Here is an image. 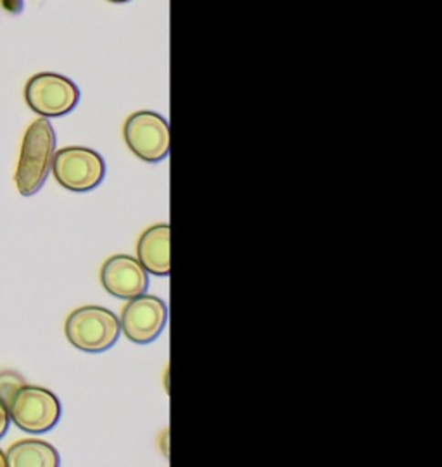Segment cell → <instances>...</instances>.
<instances>
[{
	"label": "cell",
	"instance_id": "cell-1",
	"mask_svg": "<svg viewBox=\"0 0 442 467\" xmlns=\"http://www.w3.org/2000/svg\"><path fill=\"white\" fill-rule=\"evenodd\" d=\"M56 131L47 118L28 126L17 162L16 187L23 197H32L46 185L56 154Z\"/></svg>",
	"mask_w": 442,
	"mask_h": 467
},
{
	"label": "cell",
	"instance_id": "cell-2",
	"mask_svg": "<svg viewBox=\"0 0 442 467\" xmlns=\"http://www.w3.org/2000/svg\"><path fill=\"white\" fill-rule=\"evenodd\" d=\"M64 333L75 348L87 354H100L120 340L121 327L118 316L110 309L83 306L68 316Z\"/></svg>",
	"mask_w": 442,
	"mask_h": 467
},
{
	"label": "cell",
	"instance_id": "cell-3",
	"mask_svg": "<svg viewBox=\"0 0 442 467\" xmlns=\"http://www.w3.org/2000/svg\"><path fill=\"white\" fill-rule=\"evenodd\" d=\"M7 409L17 428L33 435L54 430L63 414V407L56 393L35 385H21Z\"/></svg>",
	"mask_w": 442,
	"mask_h": 467
},
{
	"label": "cell",
	"instance_id": "cell-4",
	"mask_svg": "<svg viewBox=\"0 0 442 467\" xmlns=\"http://www.w3.org/2000/svg\"><path fill=\"white\" fill-rule=\"evenodd\" d=\"M50 171L61 187L73 193H87L102 183L106 162L94 149L64 147L54 154Z\"/></svg>",
	"mask_w": 442,
	"mask_h": 467
},
{
	"label": "cell",
	"instance_id": "cell-5",
	"mask_svg": "<svg viewBox=\"0 0 442 467\" xmlns=\"http://www.w3.org/2000/svg\"><path fill=\"white\" fill-rule=\"evenodd\" d=\"M128 149L145 162L156 164L170 156L172 131L166 118L154 110H137L123 126Z\"/></svg>",
	"mask_w": 442,
	"mask_h": 467
},
{
	"label": "cell",
	"instance_id": "cell-6",
	"mask_svg": "<svg viewBox=\"0 0 442 467\" xmlns=\"http://www.w3.org/2000/svg\"><path fill=\"white\" fill-rule=\"evenodd\" d=\"M28 108L42 118H61L77 109L79 88L73 79L58 73H38L28 79L25 88Z\"/></svg>",
	"mask_w": 442,
	"mask_h": 467
},
{
	"label": "cell",
	"instance_id": "cell-7",
	"mask_svg": "<svg viewBox=\"0 0 442 467\" xmlns=\"http://www.w3.org/2000/svg\"><path fill=\"white\" fill-rule=\"evenodd\" d=\"M168 325V306L156 296L130 298L121 312L120 327L128 340L137 345H149L158 340Z\"/></svg>",
	"mask_w": 442,
	"mask_h": 467
},
{
	"label": "cell",
	"instance_id": "cell-8",
	"mask_svg": "<svg viewBox=\"0 0 442 467\" xmlns=\"http://www.w3.org/2000/svg\"><path fill=\"white\" fill-rule=\"evenodd\" d=\"M100 283L110 296L130 300L149 290V273L132 255H112L100 269Z\"/></svg>",
	"mask_w": 442,
	"mask_h": 467
},
{
	"label": "cell",
	"instance_id": "cell-9",
	"mask_svg": "<svg viewBox=\"0 0 442 467\" xmlns=\"http://www.w3.org/2000/svg\"><path fill=\"white\" fill-rule=\"evenodd\" d=\"M139 263L147 273L166 278L172 273V226L156 224L143 232L137 245Z\"/></svg>",
	"mask_w": 442,
	"mask_h": 467
},
{
	"label": "cell",
	"instance_id": "cell-10",
	"mask_svg": "<svg viewBox=\"0 0 442 467\" xmlns=\"http://www.w3.org/2000/svg\"><path fill=\"white\" fill-rule=\"evenodd\" d=\"M7 466L58 467L61 464L59 451L44 440H21L5 453Z\"/></svg>",
	"mask_w": 442,
	"mask_h": 467
},
{
	"label": "cell",
	"instance_id": "cell-11",
	"mask_svg": "<svg viewBox=\"0 0 442 467\" xmlns=\"http://www.w3.org/2000/svg\"><path fill=\"white\" fill-rule=\"evenodd\" d=\"M25 385L23 379L15 373H0V399L9 405L16 389Z\"/></svg>",
	"mask_w": 442,
	"mask_h": 467
},
{
	"label": "cell",
	"instance_id": "cell-12",
	"mask_svg": "<svg viewBox=\"0 0 442 467\" xmlns=\"http://www.w3.org/2000/svg\"><path fill=\"white\" fill-rule=\"evenodd\" d=\"M11 424V416H9V409L7 404L0 399V438H4Z\"/></svg>",
	"mask_w": 442,
	"mask_h": 467
},
{
	"label": "cell",
	"instance_id": "cell-13",
	"mask_svg": "<svg viewBox=\"0 0 442 467\" xmlns=\"http://www.w3.org/2000/svg\"><path fill=\"white\" fill-rule=\"evenodd\" d=\"M7 466V459H5V453L0 451V467Z\"/></svg>",
	"mask_w": 442,
	"mask_h": 467
},
{
	"label": "cell",
	"instance_id": "cell-14",
	"mask_svg": "<svg viewBox=\"0 0 442 467\" xmlns=\"http://www.w3.org/2000/svg\"><path fill=\"white\" fill-rule=\"evenodd\" d=\"M110 4H127L130 0H108Z\"/></svg>",
	"mask_w": 442,
	"mask_h": 467
}]
</instances>
